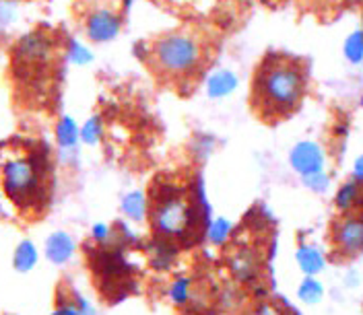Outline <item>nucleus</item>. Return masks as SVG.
<instances>
[{"instance_id":"obj_1","label":"nucleus","mask_w":363,"mask_h":315,"mask_svg":"<svg viewBox=\"0 0 363 315\" xmlns=\"http://www.w3.org/2000/svg\"><path fill=\"white\" fill-rule=\"evenodd\" d=\"M312 81V62L287 52L267 54L254 72L250 103L269 124H279L301 110Z\"/></svg>"},{"instance_id":"obj_2","label":"nucleus","mask_w":363,"mask_h":315,"mask_svg":"<svg viewBox=\"0 0 363 315\" xmlns=\"http://www.w3.org/2000/svg\"><path fill=\"white\" fill-rule=\"evenodd\" d=\"M50 161L45 153L9 142L0 149V192L15 208L31 210L45 200V173Z\"/></svg>"},{"instance_id":"obj_3","label":"nucleus","mask_w":363,"mask_h":315,"mask_svg":"<svg viewBox=\"0 0 363 315\" xmlns=\"http://www.w3.org/2000/svg\"><path fill=\"white\" fill-rule=\"evenodd\" d=\"M149 64L169 83H184L204 67L206 50L203 40L188 31H172L157 38L147 47Z\"/></svg>"},{"instance_id":"obj_4","label":"nucleus","mask_w":363,"mask_h":315,"mask_svg":"<svg viewBox=\"0 0 363 315\" xmlns=\"http://www.w3.org/2000/svg\"><path fill=\"white\" fill-rule=\"evenodd\" d=\"M153 231L163 239H182L204 219L182 188H161L149 206Z\"/></svg>"},{"instance_id":"obj_5","label":"nucleus","mask_w":363,"mask_h":315,"mask_svg":"<svg viewBox=\"0 0 363 315\" xmlns=\"http://www.w3.org/2000/svg\"><path fill=\"white\" fill-rule=\"evenodd\" d=\"M52 54H54V44L44 31H31L23 35L13 50L15 62L25 68H40L50 64Z\"/></svg>"},{"instance_id":"obj_6","label":"nucleus","mask_w":363,"mask_h":315,"mask_svg":"<svg viewBox=\"0 0 363 315\" xmlns=\"http://www.w3.org/2000/svg\"><path fill=\"white\" fill-rule=\"evenodd\" d=\"M333 248L345 258H355L363 251V217L347 214L339 219L330 231Z\"/></svg>"},{"instance_id":"obj_7","label":"nucleus","mask_w":363,"mask_h":315,"mask_svg":"<svg viewBox=\"0 0 363 315\" xmlns=\"http://www.w3.org/2000/svg\"><path fill=\"white\" fill-rule=\"evenodd\" d=\"M122 31V17L112 8H95L85 19V33L95 44H108Z\"/></svg>"},{"instance_id":"obj_8","label":"nucleus","mask_w":363,"mask_h":315,"mask_svg":"<svg viewBox=\"0 0 363 315\" xmlns=\"http://www.w3.org/2000/svg\"><path fill=\"white\" fill-rule=\"evenodd\" d=\"M231 272L235 274L238 280L242 282H252L258 272H260V262H258V253L256 249L242 248L238 249L231 258Z\"/></svg>"},{"instance_id":"obj_9","label":"nucleus","mask_w":363,"mask_h":315,"mask_svg":"<svg viewBox=\"0 0 363 315\" xmlns=\"http://www.w3.org/2000/svg\"><path fill=\"white\" fill-rule=\"evenodd\" d=\"M74 253V241L65 231H56L45 241V258L54 264H65Z\"/></svg>"},{"instance_id":"obj_10","label":"nucleus","mask_w":363,"mask_h":315,"mask_svg":"<svg viewBox=\"0 0 363 315\" xmlns=\"http://www.w3.org/2000/svg\"><path fill=\"white\" fill-rule=\"evenodd\" d=\"M238 85H240L238 74L221 68V70H215L206 79V93H208L211 99H223V97L231 95L233 91L238 89Z\"/></svg>"},{"instance_id":"obj_11","label":"nucleus","mask_w":363,"mask_h":315,"mask_svg":"<svg viewBox=\"0 0 363 315\" xmlns=\"http://www.w3.org/2000/svg\"><path fill=\"white\" fill-rule=\"evenodd\" d=\"M291 163H294V167L299 173L308 176V173L320 171L324 157H322L320 149L314 147V144H299L294 151V155H291Z\"/></svg>"},{"instance_id":"obj_12","label":"nucleus","mask_w":363,"mask_h":315,"mask_svg":"<svg viewBox=\"0 0 363 315\" xmlns=\"http://www.w3.org/2000/svg\"><path fill=\"white\" fill-rule=\"evenodd\" d=\"M56 144L60 147V151H77V144L81 142V128L79 124L74 122V118L70 115H62L56 124Z\"/></svg>"},{"instance_id":"obj_13","label":"nucleus","mask_w":363,"mask_h":315,"mask_svg":"<svg viewBox=\"0 0 363 315\" xmlns=\"http://www.w3.org/2000/svg\"><path fill=\"white\" fill-rule=\"evenodd\" d=\"M147 210H149V204H147V198L143 192H130L124 196L122 200V212L135 221V223H143L145 217H147Z\"/></svg>"},{"instance_id":"obj_14","label":"nucleus","mask_w":363,"mask_h":315,"mask_svg":"<svg viewBox=\"0 0 363 315\" xmlns=\"http://www.w3.org/2000/svg\"><path fill=\"white\" fill-rule=\"evenodd\" d=\"M65 58L74 67H87L93 62V52L77 38H68L65 44Z\"/></svg>"},{"instance_id":"obj_15","label":"nucleus","mask_w":363,"mask_h":315,"mask_svg":"<svg viewBox=\"0 0 363 315\" xmlns=\"http://www.w3.org/2000/svg\"><path fill=\"white\" fill-rule=\"evenodd\" d=\"M35 264H38V248L31 241H21L15 249V256H13L15 270L29 272Z\"/></svg>"},{"instance_id":"obj_16","label":"nucleus","mask_w":363,"mask_h":315,"mask_svg":"<svg viewBox=\"0 0 363 315\" xmlns=\"http://www.w3.org/2000/svg\"><path fill=\"white\" fill-rule=\"evenodd\" d=\"M359 185H362L359 181H347V183L340 185L339 192H337V198H335V204H337L340 212H349L357 204L359 196H362Z\"/></svg>"},{"instance_id":"obj_17","label":"nucleus","mask_w":363,"mask_h":315,"mask_svg":"<svg viewBox=\"0 0 363 315\" xmlns=\"http://www.w3.org/2000/svg\"><path fill=\"white\" fill-rule=\"evenodd\" d=\"M297 262H299L301 270L306 274H316L324 266V258L318 253L316 249L308 248V246H301L297 249Z\"/></svg>"},{"instance_id":"obj_18","label":"nucleus","mask_w":363,"mask_h":315,"mask_svg":"<svg viewBox=\"0 0 363 315\" xmlns=\"http://www.w3.org/2000/svg\"><path fill=\"white\" fill-rule=\"evenodd\" d=\"M101 138H104V120H101V115H91L89 120L81 126V140L93 147Z\"/></svg>"},{"instance_id":"obj_19","label":"nucleus","mask_w":363,"mask_h":315,"mask_svg":"<svg viewBox=\"0 0 363 315\" xmlns=\"http://www.w3.org/2000/svg\"><path fill=\"white\" fill-rule=\"evenodd\" d=\"M174 256H176V249L172 248L167 241H159V244H155L153 251H151V264L157 270H163V268H167L172 264Z\"/></svg>"},{"instance_id":"obj_20","label":"nucleus","mask_w":363,"mask_h":315,"mask_svg":"<svg viewBox=\"0 0 363 315\" xmlns=\"http://www.w3.org/2000/svg\"><path fill=\"white\" fill-rule=\"evenodd\" d=\"M231 235V223L227 219H215L208 225V239L215 246H223Z\"/></svg>"},{"instance_id":"obj_21","label":"nucleus","mask_w":363,"mask_h":315,"mask_svg":"<svg viewBox=\"0 0 363 315\" xmlns=\"http://www.w3.org/2000/svg\"><path fill=\"white\" fill-rule=\"evenodd\" d=\"M299 297H301V301L314 305V303L320 301V297H322V285L318 280H314V278L303 280V285L299 287Z\"/></svg>"},{"instance_id":"obj_22","label":"nucleus","mask_w":363,"mask_h":315,"mask_svg":"<svg viewBox=\"0 0 363 315\" xmlns=\"http://www.w3.org/2000/svg\"><path fill=\"white\" fill-rule=\"evenodd\" d=\"M188 297H190V280L188 278L176 280L174 287H172V299H174V303L184 305L188 301Z\"/></svg>"},{"instance_id":"obj_23","label":"nucleus","mask_w":363,"mask_h":315,"mask_svg":"<svg viewBox=\"0 0 363 315\" xmlns=\"http://www.w3.org/2000/svg\"><path fill=\"white\" fill-rule=\"evenodd\" d=\"M15 15H17V11H15L13 2L2 0V2H0V25H2V29H4V27H9V25L13 23Z\"/></svg>"},{"instance_id":"obj_24","label":"nucleus","mask_w":363,"mask_h":315,"mask_svg":"<svg viewBox=\"0 0 363 315\" xmlns=\"http://www.w3.org/2000/svg\"><path fill=\"white\" fill-rule=\"evenodd\" d=\"M194 147H196V153H199V155L204 159L213 153L215 140H213L211 136H196V140H194Z\"/></svg>"},{"instance_id":"obj_25","label":"nucleus","mask_w":363,"mask_h":315,"mask_svg":"<svg viewBox=\"0 0 363 315\" xmlns=\"http://www.w3.org/2000/svg\"><path fill=\"white\" fill-rule=\"evenodd\" d=\"M91 237H93L97 244H106V241L112 237V233H110V227L104 225V223H99V225H93V229H91Z\"/></svg>"},{"instance_id":"obj_26","label":"nucleus","mask_w":363,"mask_h":315,"mask_svg":"<svg viewBox=\"0 0 363 315\" xmlns=\"http://www.w3.org/2000/svg\"><path fill=\"white\" fill-rule=\"evenodd\" d=\"M308 183L314 185L316 190H324V185H326V176H322L320 171H316V173H308Z\"/></svg>"},{"instance_id":"obj_27","label":"nucleus","mask_w":363,"mask_h":315,"mask_svg":"<svg viewBox=\"0 0 363 315\" xmlns=\"http://www.w3.org/2000/svg\"><path fill=\"white\" fill-rule=\"evenodd\" d=\"M50 315H68V311L65 309V305H60V303H58V307H56V309H54Z\"/></svg>"},{"instance_id":"obj_28","label":"nucleus","mask_w":363,"mask_h":315,"mask_svg":"<svg viewBox=\"0 0 363 315\" xmlns=\"http://www.w3.org/2000/svg\"><path fill=\"white\" fill-rule=\"evenodd\" d=\"M260 315H274V314H272L269 307H262V309H260Z\"/></svg>"},{"instance_id":"obj_29","label":"nucleus","mask_w":363,"mask_h":315,"mask_svg":"<svg viewBox=\"0 0 363 315\" xmlns=\"http://www.w3.org/2000/svg\"><path fill=\"white\" fill-rule=\"evenodd\" d=\"M0 33H2V25H0Z\"/></svg>"},{"instance_id":"obj_30","label":"nucleus","mask_w":363,"mask_h":315,"mask_svg":"<svg viewBox=\"0 0 363 315\" xmlns=\"http://www.w3.org/2000/svg\"><path fill=\"white\" fill-rule=\"evenodd\" d=\"M362 33H363V29H362Z\"/></svg>"}]
</instances>
